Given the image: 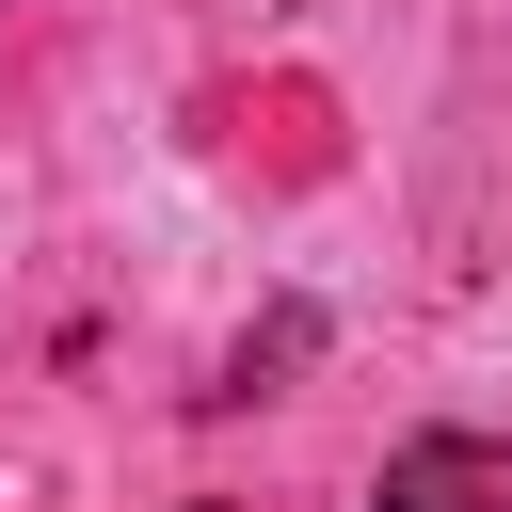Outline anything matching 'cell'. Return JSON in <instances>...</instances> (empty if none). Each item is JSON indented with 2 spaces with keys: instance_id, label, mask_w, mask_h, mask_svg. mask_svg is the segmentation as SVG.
<instances>
[{
  "instance_id": "1",
  "label": "cell",
  "mask_w": 512,
  "mask_h": 512,
  "mask_svg": "<svg viewBox=\"0 0 512 512\" xmlns=\"http://www.w3.org/2000/svg\"><path fill=\"white\" fill-rule=\"evenodd\" d=\"M368 512H512V448L496 432H416V448H384Z\"/></svg>"
},
{
  "instance_id": "2",
  "label": "cell",
  "mask_w": 512,
  "mask_h": 512,
  "mask_svg": "<svg viewBox=\"0 0 512 512\" xmlns=\"http://www.w3.org/2000/svg\"><path fill=\"white\" fill-rule=\"evenodd\" d=\"M192 512H208V496H192Z\"/></svg>"
}]
</instances>
